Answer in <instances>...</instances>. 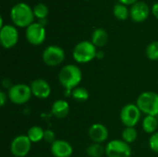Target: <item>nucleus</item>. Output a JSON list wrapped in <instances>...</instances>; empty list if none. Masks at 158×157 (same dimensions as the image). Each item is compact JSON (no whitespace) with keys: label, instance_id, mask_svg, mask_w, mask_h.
Masks as SVG:
<instances>
[{"label":"nucleus","instance_id":"f03ea898","mask_svg":"<svg viewBox=\"0 0 158 157\" xmlns=\"http://www.w3.org/2000/svg\"><path fill=\"white\" fill-rule=\"evenodd\" d=\"M33 9L26 3H18L14 5L10 10V18L12 22L20 28H27L33 23Z\"/></svg>","mask_w":158,"mask_h":157},{"label":"nucleus","instance_id":"393cba45","mask_svg":"<svg viewBox=\"0 0 158 157\" xmlns=\"http://www.w3.org/2000/svg\"><path fill=\"white\" fill-rule=\"evenodd\" d=\"M145 54L150 60L152 61L158 60V41L152 42L151 43L148 44L145 50Z\"/></svg>","mask_w":158,"mask_h":157},{"label":"nucleus","instance_id":"1a4fd4ad","mask_svg":"<svg viewBox=\"0 0 158 157\" xmlns=\"http://www.w3.org/2000/svg\"><path fill=\"white\" fill-rule=\"evenodd\" d=\"M25 36L27 41L32 45L42 44L46 37V31L44 26L39 22H33L26 28Z\"/></svg>","mask_w":158,"mask_h":157},{"label":"nucleus","instance_id":"412c9836","mask_svg":"<svg viewBox=\"0 0 158 157\" xmlns=\"http://www.w3.org/2000/svg\"><path fill=\"white\" fill-rule=\"evenodd\" d=\"M86 154L90 157H102L106 154V147L101 143H93L86 149Z\"/></svg>","mask_w":158,"mask_h":157},{"label":"nucleus","instance_id":"bb28decb","mask_svg":"<svg viewBox=\"0 0 158 157\" xmlns=\"http://www.w3.org/2000/svg\"><path fill=\"white\" fill-rule=\"evenodd\" d=\"M44 140L47 143L52 144L54 142H56V134L52 130H45L44 134Z\"/></svg>","mask_w":158,"mask_h":157},{"label":"nucleus","instance_id":"4be33fe9","mask_svg":"<svg viewBox=\"0 0 158 157\" xmlns=\"http://www.w3.org/2000/svg\"><path fill=\"white\" fill-rule=\"evenodd\" d=\"M71 96L77 102L82 103V102H85V101H87L89 99L90 93H89V92H88V90L86 88H84V87H77V88L72 90Z\"/></svg>","mask_w":158,"mask_h":157},{"label":"nucleus","instance_id":"0eeeda50","mask_svg":"<svg viewBox=\"0 0 158 157\" xmlns=\"http://www.w3.org/2000/svg\"><path fill=\"white\" fill-rule=\"evenodd\" d=\"M107 157H131V148L123 140H112L106 146Z\"/></svg>","mask_w":158,"mask_h":157},{"label":"nucleus","instance_id":"7c9ffc66","mask_svg":"<svg viewBox=\"0 0 158 157\" xmlns=\"http://www.w3.org/2000/svg\"><path fill=\"white\" fill-rule=\"evenodd\" d=\"M2 84H3V86L5 87V88H8V90L13 86V85H10V81L8 80V79H4L3 80V81H2Z\"/></svg>","mask_w":158,"mask_h":157},{"label":"nucleus","instance_id":"a878e982","mask_svg":"<svg viewBox=\"0 0 158 157\" xmlns=\"http://www.w3.org/2000/svg\"><path fill=\"white\" fill-rule=\"evenodd\" d=\"M149 146L155 153H158V132H155L149 139Z\"/></svg>","mask_w":158,"mask_h":157},{"label":"nucleus","instance_id":"cd10ccee","mask_svg":"<svg viewBox=\"0 0 158 157\" xmlns=\"http://www.w3.org/2000/svg\"><path fill=\"white\" fill-rule=\"evenodd\" d=\"M7 95L3 92V91H1L0 92V105L1 106H4L5 105H6V101H7Z\"/></svg>","mask_w":158,"mask_h":157},{"label":"nucleus","instance_id":"5701e85b","mask_svg":"<svg viewBox=\"0 0 158 157\" xmlns=\"http://www.w3.org/2000/svg\"><path fill=\"white\" fill-rule=\"evenodd\" d=\"M48 12H49V9H48L47 6L45 4H44V3H38L33 7L34 16L37 19H39V20L46 19V17L48 15Z\"/></svg>","mask_w":158,"mask_h":157},{"label":"nucleus","instance_id":"6e6552de","mask_svg":"<svg viewBox=\"0 0 158 157\" xmlns=\"http://www.w3.org/2000/svg\"><path fill=\"white\" fill-rule=\"evenodd\" d=\"M64 60L65 52L57 45H49L43 52V61L49 67H56Z\"/></svg>","mask_w":158,"mask_h":157},{"label":"nucleus","instance_id":"f257e3e1","mask_svg":"<svg viewBox=\"0 0 158 157\" xmlns=\"http://www.w3.org/2000/svg\"><path fill=\"white\" fill-rule=\"evenodd\" d=\"M82 79V72L76 65H67L58 73V81L62 87L70 94L73 89L77 88Z\"/></svg>","mask_w":158,"mask_h":157},{"label":"nucleus","instance_id":"2f4dec72","mask_svg":"<svg viewBox=\"0 0 158 157\" xmlns=\"http://www.w3.org/2000/svg\"><path fill=\"white\" fill-rule=\"evenodd\" d=\"M103 57H104V53H103L102 51H97L96 58H99V59H101V58H103Z\"/></svg>","mask_w":158,"mask_h":157},{"label":"nucleus","instance_id":"20e7f679","mask_svg":"<svg viewBox=\"0 0 158 157\" xmlns=\"http://www.w3.org/2000/svg\"><path fill=\"white\" fill-rule=\"evenodd\" d=\"M96 46L89 41H82L77 43L73 49V58L78 63H88L96 57Z\"/></svg>","mask_w":158,"mask_h":157},{"label":"nucleus","instance_id":"dca6fc26","mask_svg":"<svg viewBox=\"0 0 158 157\" xmlns=\"http://www.w3.org/2000/svg\"><path fill=\"white\" fill-rule=\"evenodd\" d=\"M69 105L65 100H56L54 102L51 107V112L56 118H65L69 114Z\"/></svg>","mask_w":158,"mask_h":157},{"label":"nucleus","instance_id":"b1692460","mask_svg":"<svg viewBox=\"0 0 158 157\" xmlns=\"http://www.w3.org/2000/svg\"><path fill=\"white\" fill-rule=\"evenodd\" d=\"M137 130L134 128L127 127L124 129L122 132V140L126 142L127 143H132L136 141L137 139Z\"/></svg>","mask_w":158,"mask_h":157},{"label":"nucleus","instance_id":"c85d7f7f","mask_svg":"<svg viewBox=\"0 0 158 157\" xmlns=\"http://www.w3.org/2000/svg\"><path fill=\"white\" fill-rule=\"evenodd\" d=\"M151 12L153 13V15L158 19V2L155 3V4L153 5L152 9H151Z\"/></svg>","mask_w":158,"mask_h":157},{"label":"nucleus","instance_id":"9d476101","mask_svg":"<svg viewBox=\"0 0 158 157\" xmlns=\"http://www.w3.org/2000/svg\"><path fill=\"white\" fill-rule=\"evenodd\" d=\"M31 143L27 135H19L11 143V154L16 157H25L31 151Z\"/></svg>","mask_w":158,"mask_h":157},{"label":"nucleus","instance_id":"aec40b11","mask_svg":"<svg viewBox=\"0 0 158 157\" xmlns=\"http://www.w3.org/2000/svg\"><path fill=\"white\" fill-rule=\"evenodd\" d=\"M113 13H114V16L119 20H125L130 16V10L128 9L127 6L121 3H117L114 6Z\"/></svg>","mask_w":158,"mask_h":157},{"label":"nucleus","instance_id":"a211bd4d","mask_svg":"<svg viewBox=\"0 0 158 157\" xmlns=\"http://www.w3.org/2000/svg\"><path fill=\"white\" fill-rule=\"evenodd\" d=\"M143 129L146 133L153 134L156 132L158 128L157 117L154 116H146L143 120Z\"/></svg>","mask_w":158,"mask_h":157},{"label":"nucleus","instance_id":"473e14b6","mask_svg":"<svg viewBox=\"0 0 158 157\" xmlns=\"http://www.w3.org/2000/svg\"><path fill=\"white\" fill-rule=\"evenodd\" d=\"M157 83H158V80H157Z\"/></svg>","mask_w":158,"mask_h":157},{"label":"nucleus","instance_id":"6ab92c4d","mask_svg":"<svg viewBox=\"0 0 158 157\" xmlns=\"http://www.w3.org/2000/svg\"><path fill=\"white\" fill-rule=\"evenodd\" d=\"M44 130L39 126H32L31 128L28 130V132H27L28 138L33 143H39L42 140H44Z\"/></svg>","mask_w":158,"mask_h":157},{"label":"nucleus","instance_id":"f3484780","mask_svg":"<svg viewBox=\"0 0 158 157\" xmlns=\"http://www.w3.org/2000/svg\"><path fill=\"white\" fill-rule=\"evenodd\" d=\"M108 41V34L107 32L102 29V28H97L93 31L92 34V43L96 46V47H103L106 44Z\"/></svg>","mask_w":158,"mask_h":157},{"label":"nucleus","instance_id":"9b49d317","mask_svg":"<svg viewBox=\"0 0 158 157\" xmlns=\"http://www.w3.org/2000/svg\"><path fill=\"white\" fill-rule=\"evenodd\" d=\"M19 41V31L15 26L5 25L0 29V43L6 49L14 47Z\"/></svg>","mask_w":158,"mask_h":157},{"label":"nucleus","instance_id":"2eb2a0df","mask_svg":"<svg viewBox=\"0 0 158 157\" xmlns=\"http://www.w3.org/2000/svg\"><path fill=\"white\" fill-rule=\"evenodd\" d=\"M51 153L55 157H70L73 154V148L69 142L56 140L51 144Z\"/></svg>","mask_w":158,"mask_h":157},{"label":"nucleus","instance_id":"72a5a7b5","mask_svg":"<svg viewBox=\"0 0 158 157\" xmlns=\"http://www.w3.org/2000/svg\"><path fill=\"white\" fill-rule=\"evenodd\" d=\"M157 118H158V117H157Z\"/></svg>","mask_w":158,"mask_h":157},{"label":"nucleus","instance_id":"423d86ee","mask_svg":"<svg viewBox=\"0 0 158 157\" xmlns=\"http://www.w3.org/2000/svg\"><path fill=\"white\" fill-rule=\"evenodd\" d=\"M141 118V110L137 105L128 104L124 105L120 111V120L123 125L131 128H134Z\"/></svg>","mask_w":158,"mask_h":157},{"label":"nucleus","instance_id":"4468645a","mask_svg":"<svg viewBox=\"0 0 158 157\" xmlns=\"http://www.w3.org/2000/svg\"><path fill=\"white\" fill-rule=\"evenodd\" d=\"M88 136L94 143H103L108 138V130L106 127L100 123L92 125L88 130Z\"/></svg>","mask_w":158,"mask_h":157},{"label":"nucleus","instance_id":"ddd939ff","mask_svg":"<svg viewBox=\"0 0 158 157\" xmlns=\"http://www.w3.org/2000/svg\"><path fill=\"white\" fill-rule=\"evenodd\" d=\"M30 87L32 95L38 99H46L51 94V86L44 79H36L32 81Z\"/></svg>","mask_w":158,"mask_h":157},{"label":"nucleus","instance_id":"39448f33","mask_svg":"<svg viewBox=\"0 0 158 157\" xmlns=\"http://www.w3.org/2000/svg\"><path fill=\"white\" fill-rule=\"evenodd\" d=\"M32 95L31 87L24 83L13 85L8 90V98L15 105H23L30 101Z\"/></svg>","mask_w":158,"mask_h":157},{"label":"nucleus","instance_id":"c756f323","mask_svg":"<svg viewBox=\"0 0 158 157\" xmlns=\"http://www.w3.org/2000/svg\"><path fill=\"white\" fill-rule=\"evenodd\" d=\"M118 1H119V3H121V4L125 5V6H127V5H133L136 2H138V0H118Z\"/></svg>","mask_w":158,"mask_h":157},{"label":"nucleus","instance_id":"7ed1b4c3","mask_svg":"<svg viewBox=\"0 0 158 157\" xmlns=\"http://www.w3.org/2000/svg\"><path fill=\"white\" fill-rule=\"evenodd\" d=\"M137 106L146 116L158 117V93L144 92L139 95L136 102Z\"/></svg>","mask_w":158,"mask_h":157},{"label":"nucleus","instance_id":"f8f14e48","mask_svg":"<svg viewBox=\"0 0 158 157\" xmlns=\"http://www.w3.org/2000/svg\"><path fill=\"white\" fill-rule=\"evenodd\" d=\"M150 15V7L145 2L138 1L133 4L130 9V16L135 22H143Z\"/></svg>","mask_w":158,"mask_h":157}]
</instances>
